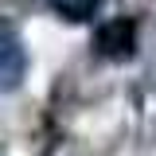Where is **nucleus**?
Instances as JSON below:
<instances>
[{"label": "nucleus", "instance_id": "nucleus-1", "mask_svg": "<svg viewBox=\"0 0 156 156\" xmlns=\"http://www.w3.org/2000/svg\"><path fill=\"white\" fill-rule=\"evenodd\" d=\"M94 51L109 62H125L136 55V20L133 16H117L109 23H101L94 31Z\"/></svg>", "mask_w": 156, "mask_h": 156}, {"label": "nucleus", "instance_id": "nucleus-2", "mask_svg": "<svg viewBox=\"0 0 156 156\" xmlns=\"http://www.w3.org/2000/svg\"><path fill=\"white\" fill-rule=\"evenodd\" d=\"M23 74H27V47H23L16 27L8 20H0V94L16 90Z\"/></svg>", "mask_w": 156, "mask_h": 156}, {"label": "nucleus", "instance_id": "nucleus-3", "mask_svg": "<svg viewBox=\"0 0 156 156\" xmlns=\"http://www.w3.org/2000/svg\"><path fill=\"white\" fill-rule=\"evenodd\" d=\"M98 4L101 0H47V8L58 12L62 20H70V23H82V20H90L98 12Z\"/></svg>", "mask_w": 156, "mask_h": 156}]
</instances>
